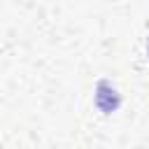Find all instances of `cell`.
Instances as JSON below:
<instances>
[{
  "label": "cell",
  "mask_w": 149,
  "mask_h": 149,
  "mask_svg": "<svg viewBox=\"0 0 149 149\" xmlns=\"http://www.w3.org/2000/svg\"><path fill=\"white\" fill-rule=\"evenodd\" d=\"M95 102L102 112H112L119 107V95L114 93V88L107 84V81H100L98 84V95H95Z\"/></svg>",
  "instance_id": "cell-1"
},
{
  "label": "cell",
  "mask_w": 149,
  "mask_h": 149,
  "mask_svg": "<svg viewBox=\"0 0 149 149\" xmlns=\"http://www.w3.org/2000/svg\"><path fill=\"white\" fill-rule=\"evenodd\" d=\"M147 47H149V44H147Z\"/></svg>",
  "instance_id": "cell-2"
}]
</instances>
